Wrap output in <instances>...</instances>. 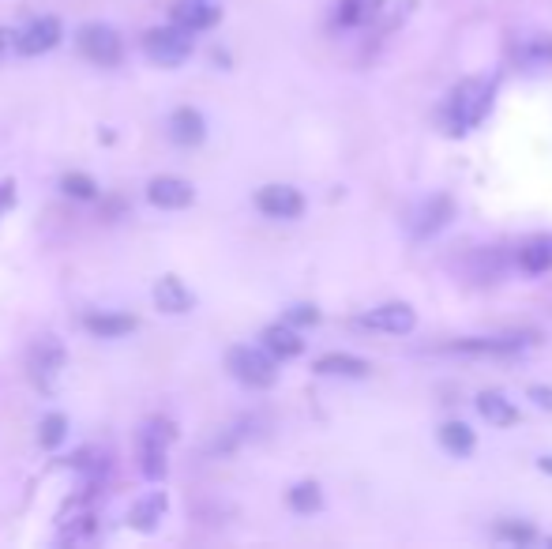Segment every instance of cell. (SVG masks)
<instances>
[{"label":"cell","mask_w":552,"mask_h":549,"mask_svg":"<svg viewBox=\"0 0 552 549\" xmlns=\"http://www.w3.org/2000/svg\"><path fill=\"white\" fill-rule=\"evenodd\" d=\"M477 410H481V418H485V422L500 425V429L519 422V407H515L504 392H481L477 395Z\"/></svg>","instance_id":"obj_21"},{"label":"cell","mask_w":552,"mask_h":549,"mask_svg":"<svg viewBox=\"0 0 552 549\" xmlns=\"http://www.w3.org/2000/svg\"><path fill=\"white\" fill-rule=\"evenodd\" d=\"M260 343L275 354L278 361H290V358H301L305 354V339H301V331L293 328V324H267L260 331Z\"/></svg>","instance_id":"obj_17"},{"label":"cell","mask_w":552,"mask_h":549,"mask_svg":"<svg viewBox=\"0 0 552 549\" xmlns=\"http://www.w3.org/2000/svg\"><path fill=\"white\" fill-rule=\"evenodd\" d=\"M64 38V23L57 16H34L16 31V53L23 57H42L49 49H57Z\"/></svg>","instance_id":"obj_8"},{"label":"cell","mask_w":552,"mask_h":549,"mask_svg":"<svg viewBox=\"0 0 552 549\" xmlns=\"http://www.w3.org/2000/svg\"><path fill=\"white\" fill-rule=\"evenodd\" d=\"M218 19H222V8H218L215 0H177L173 8H169V23H177L184 31L192 34H203L218 27Z\"/></svg>","instance_id":"obj_12"},{"label":"cell","mask_w":552,"mask_h":549,"mask_svg":"<svg viewBox=\"0 0 552 549\" xmlns=\"http://www.w3.org/2000/svg\"><path fill=\"white\" fill-rule=\"evenodd\" d=\"M368 365L365 358H353V354H323L320 361H316V373L320 377H350V380H361L368 377Z\"/></svg>","instance_id":"obj_22"},{"label":"cell","mask_w":552,"mask_h":549,"mask_svg":"<svg viewBox=\"0 0 552 549\" xmlns=\"http://www.w3.org/2000/svg\"><path fill=\"white\" fill-rule=\"evenodd\" d=\"M169 140L177 147H200L207 140V121H203L200 110L192 106H181V110L169 113Z\"/></svg>","instance_id":"obj_16"},{"label":"cell","mask_w":552,"mask_h":549,"mask_svg":"<svg viewBox=\"0 0 552 549\" xmlns=\"http://www.w3.org/2000/svg\"><path fill=\"white\" fill-rule=\"evenodd\" d=\"M192 200H196L192 181L173 177V173L151 177V185H147V204L158 207V211H184V207H192Z\"/></svg>","instance_id":"obj_11"},{"label":"cell","mask_w":552,"mask_h":549,"mask_svg":"<svg viewBox=\"0 0 552 549\" xmlns=\"http://www.w3.org/2000/svg\"><path fill=\"white\" fill-rule=\"evenodd\" d=\"M534 343V335H470L444 343L447 354H470V358H515L519 350Z\"/></svg>","instance_id":"obj_6"},{"label":"cell","mask_w":552,"mask_h":549,"mask_svg":"<svg viewBox=\"0 0 552 549\" xmlns=\"http://www.w3.org/2000/svg\"><path fill=\"white\" fill-rule=\"evenodd\" d=\"M61 192L68 200H94L98 196V181H94L91 173H64Z\"/></svg>","instance_id":"obj_28"},{"label":"cell","mask_w":552,"mask_h":549,"mask_svg":"<svg viewBox=\"0 0 552 549\" xmlns=\"http://www.w3.org/2000/svg\"><path fill=\"white\" fill-rule=\"evenodd\" d=\"M526 395H530V399H534L541 410H552V388H549V384H534V388H530Z\"/></svg>","instance_id":"obj_31"},{"label":"cell","mask_w":552,"mask_h":549,"mask_svg":"<svg viewBox=\"0 0 552 549\" xmlns=\"http://www.w3.org/2000/svg\"><path fill=\"white\" fill-rule=\"evenodd\" d=\"M226 369H230L233 380H241L245 388H256V392H267L275 388L278 380V358L267 350V346H230L226 350Z\"/></svg>","instance_id":"obj_3"},{"label":"cell","mask_w":552,"mask_h":549,"mask_svg":"<svg viewBox=\"0 0 552 549\" xmlns=\"http://www.w3.org/2000/svg\"><path fill=\"white\" fill-rule=\"evenodd\" d=\"M76 46L98 68H117V64H124V38L109 23H87V27H79Z\"/></svg>","instance_id":"obj_5"},{"label":"cell","mask_w":552,"mask_h":549,"mask_svg":"<svg viewBox=\"0 0 552 549\" xmlns=\"http://www.w3.org/2000/svg\"><path fill=\"white\" fill-rule=\"evenodd\" d=\"M64 437H68V418L64 414H46L42 418V425H38V444L46 448V452H53V448H61Z\"/></svg>","instance_id":"obj_27"},{"label":"cell","mask_w":552,"mask_h":549,"mask_svg":"<svg viewBox=\"0 0 552 549\" xmlns=\"http://www.w3.org/2000/svg\"><path fill=\"white\" fill-rule=\"evenodd\" d=\"M414 324H417V316L406 301H387V305H376V309H368L365 316H357V328L384 331V335H410Z\"/></svg>","instance_id":"obj_10"},{"label":"cell","mask_w":552,"mask_h":549,"mask_svg":"<svg viewBox=\"0 0 552 549\" xmlns=\"http://www.w3.org/2000/svg\"><path fill=\"white\" fill-rule=\"evenodd\" d=\"M537 471L552 478V455H541V459H537Z\"/></svg>","instance_id":"obj_32"},{"label":"cell","mask_w":552,"mask_h":549,"mask_svg":"<svg viewBox=\"0 0 552 549\" xmlns=\"http://www.w3.org/2000/svg\"><path fill=\"white\" fill-rule=\"evenodd\" d=\"M511 57H515V64L526 68V72L552 68V34H526V38H515Z\"/></svg>","instance_id":"obj_14"},{"label":"cell","mask_w":552,"mask_h":549,"mask_svg":"<svg viewBox=\"0 0 552 549\" xmlns=\"http://www.w3.org/2000/svg\"><path fill=\"white\" fill-rule=\"evenodd\" d=\"M68 463H72L76 471H83V478H87L94 489L102 486L109 474H113V455L102 452V448H79V452L72 455Z\"/></svg>","instance_id":"obj_20"},{"label":"cell","mask_w":552,"mask_h":549,"mask_svg":"<svg viewBox=\"0 0 552 549\" xmlns=\"http://www.w3.org/2000/svg\"><path fill=\"white\" fill-rule=\"evenodd\" d=\"M252 204L260 207L267 219L290 222L305 215V196L293 189V185H263V189H256Z\"/></svg>","instance_id":"obj_9"},{"label":"cell","mask_w":552,"mask_h":549,"mask_svg":"<svg viewBox=\"0 0 552 549\" xmlns=\"http://www.w3.org/2000/svg\"><path fill=\"white\" fill-rule=\"evenodd\" d=\"M380 8H384V0H342L335 19L338 27H361V23L380 16Z\"/></svg>","instance_id":"obj_25"},{"label":"cell","mask_w":552,"mask_h":549,"mask_svg":"<svg viewBox=\"0 0 552 549\" xmlns=\"http://www.w3.org/2000/svg\"><path fill=\"white\" fill-rule=\"evenodd\" d=\"M192 31H184L177 23H166V27H151V31L143 34V53L151 57L154 64H162V68H181L188 57H192Z\"/></svg>","instance_id":"obj_4"},{"label":"cell","mask_w":552,"mask_h":549,"mask_svg":"<svg viewBox=\"0 0 552 549\" xmlns=\"http://www.w3.org/2000/svg\"><path fill=\"white\" fill-rule=\"evenodd\" d=\"M451 219H455V200H451V196H429V200L414 211L410 230H414V237H432V234H440Z\"/></svg>","instance_id":"obj_13"},{"label":"cell","mask_w":552,"mask_h":549,"mask_svg":"<svg viewBox=\"0 0 552 549\" xmlns=\"http://www.w3.org/2000/svg\"><path fill=\"white\" fill-rule=\"evenodd\" d=\"M177 437V425L169 422L166 414H151L139 425V471L147 482H162L169 471V444Z\"/></svg>","instance_id":"obj_2"},{"label":"cell","mask_w":552,"mask_h":549,"mask_svg":"<svg viewBox=\"0 0 552 549\" xmlns=\"http://www.w3.org/2000/svg\"><path fill=\"white\" fill-rule=\"evenodd\" d=\"M440 444H444V452L466 459V455L477 448V437L466 422H447V425H440Z\"/></svg>","instance_id":"obj_24"},{"label":"cell","mask_w":552,"mask_h":549,"mask_svg":"<svg viewBox=\"0 0 552 549\" xmlns=\"http://www.w3.org/2000/svg\"><path fill=\"white\" fill-rule=\"evenodd\" d=\"M154 309L158 313H192L196 309V294L188 290V286L177 279V275H166V279H158L154 283Z\"/></svg>","instance_id":"obj_15"},{"label":"cell","mask_w":552,"mask_h":549,"mask_svg":"<svg viewBox=\"0 0 552 549\" xmlns=\"http://www.w3.org/2000/svg\"><path fill=\"white\" fill-rule=\"evenodd\" d=\"M286 324H293V328H312V324H320V309L316 305H290L286 309Z\"/></svg>","instance_id":"obj_30"},{"label":"cell","mask_w":552,"mask_h":549,"mask_svg":"<svg viewBox=\"0 0 552 549\" xmlns=\"http://www.w3.org/2000/svg\"><path fill=\"white\" fill-rule=\"evenodd\" d=\"M166 508H169V497L158 489V493H147L143 501L132 504V512H128V527L132 531H143V534H151L158 531V523L166 519Z\"/></svg>","instance_id":"obj_18"},{"label":"cell","mask_w":552,"mask_h":549,"mask_svg":"<svg viewBox=\"0 0 552 549\" xmlns=\"http://www.w3.org/2000/svg\"><path fill=\"white\" fill-rule=\"evenodd\" d=\"M64 361H68V350H64L61 339H57V335H42V339H34L31 343L27 373H31L34 384L46 392V388H53V380L61 377Z\"/></svg>","instance_id":"obj_7"},{"label":"cell","mask_w":552,"mask_h":549,"mask_svg":"<svg viewBox=\"0 0 552 549\" xmlns=\"http://www.w3.org/2000/svg\"><path fill=\"white\" fill-rule=\"evenodd\" d=\"M286 504H290L293 512H301V516H312V512H320L323 508V493L316 482H297V486L286 493Z\"/></svg>","instance_id":"obj_26"},{"label":"cell","mask_w":552,"mask_h":549,"mask_svg":"<svg viewBox=\"0 0 552 549\" xmlns=\"http://www.w3.org/2000/svg\"><path fill=\"white\" fill-rule=\"evenodd\" d=\"M496 538H504V542H515V546H526V542H534L537 531L530 523H496Z\"/></svg>","instance_id":"obj_29"},{"label":"cell","mask_w":552,"mask_h":549,"mask_svg":"<svg viewBox=\"0 0 552 549\" xmlns=\"http://www.w3.org/2000/svg\"><path fill=\"white\" fill-rule=\"evenodd\" d=\"M83 328L91 331L94 339H124L139 328V320L128 313H91L83 316Z\"/></svg>","instance_id":"obj_19"},{"label":"cell","mask_w":552,"mask_h":549,"mask_svg":"<svg viewBox=\"0 0 552 549\" xmlns=\"http://www.w3.org/2000/svg\"><path fill=\"white\" fill-rule=\"evenodd\" d=\"M492 106V87L485 79H462L459 87L444 102V125L447 132H470L485 121Z\"/></svg>","instance_id":"obj_1"},{"label":"cell","mask_w":552,"mask_h":549,"mask_svg":"<svg viewBox=\"0 0 552 549\" xmlns=\"http://www.w3.org/2000/svg\"><path fill=\"white\" fill-rule=\"evenodd\" d=\"M519 267L526 275H545V271H552V234L526 241L519 249Z\"/></svg>","instance_id":"obj_23"}]
</instances>
